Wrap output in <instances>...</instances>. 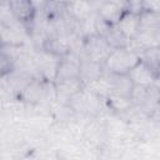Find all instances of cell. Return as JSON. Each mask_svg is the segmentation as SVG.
<instances>
[{
  "mask_svg": "<svg viewBox=\"0 0 160 160\" xmlns=\"http://www.w3.org/2000/svg\"><path fill=\"white\" fill-rule=\"evenodd\" d=\"M114 26H116L119 29V31L126 39L130 40L139 31V14L125 10V12L121 15L120 20L118 21V24Z\"/></svg>",
  "mask_w": 160,
  "mask_h": 160,
  "instance_id": "cell-7",
  "label": "cell"
},
{
  "mask_svg": "<svg viewBox=\"0 0 160 160\" xmlns=\"http://www.w3.org/2000/svg\"><path fill=\"white\" fill-rule=\"evenodd\" d=\"M6 2L8 10L19 22L26 25L35 20L36 9L32 0H6Z\"/></svg>",
  "mask_w": 160,
  "mask_h": 160,
  "instance_id": "cell-4",
  "label": "cell"
},
{
  "mask_svg": "<svg viewBox=\"0 0 160 160\" xmlns=\"http://www.w3.org/2000/svg\"><path fill=\"white\" fill-rule=\"evenodd\" d=\"M96 16L104 21L109 26H114L120 20L121 15L125 12V5L116 0H108L104 4H101L98 9Z\"/></svg>",
  "mask_w": 160,
  "mask_h": 160,
  "instance_id": "cell-5",
  "label": "cell"
},
{
  "mask_svg": "<svg viewBox=\"0 0 160 160\" xmlns=\"http://www.w3.org/2000/svg\"><path fill=\"white\" fill-rule=\"evenodd\" d=\"M140 59L145 64H148L155 72L159 74V59H160L159 46H152V48H148L142 50L140 52Z\"/></svg>",
  "mask_w": 160,
  "mask_h": 160,
  "instance_id": "cell-12",
  "label": "cell"
},
{
  "mask_svg": "<svg viewBox=\"0 0 160 160\" xmlns=\"http://www.w3.org/2000/svg\"><path fill=\"white\" fill-rule=\"evenodd\" d=\"M141 11H160V0H142Z\"/></svg>",
  "mask_w": 160,
  "mask_h": 160,
  "instance_id": "cell-15",
  "label": "cell"
},
{
  "mask_svg": "<svg viewBox=\"0 0 160 160\" xmlns=\"http://www.w3.org/2000/svg\"><path fill=\"white\" fill-rule=\"evenodd\" d=\"M124 4H125V9H126L128 11L139 14V12L141 11L142 0H124Z\"/></svg>",
  "mask_w": 160,
  "mask_h": 160,
  "instance_id": "cell-16",
  "label": "cell"
},
{
  "mask_svg": "<svg viewBox=\"0 0 160 160\" xmlns=\"http://www.w3.org/2000/svg\"><path fill=\"white\" fill-rule=\"evenodd\" d=\"M159 28H160L159 12H154V11L139 12V30H159Z\"/></svg>",
  "mask_w": 160,
  "mask_h": 160,
  "instance_id": "cell-10",
  "label": "cell"
},
{
  "mask_svg": "<svg viewBox=\"0 0 160 160\" xmlns=\"http://www.w3.org/2000/svg\"><path fill=\"white\" fill-rule=\"evenodd\" d=\"M14 68H15V62L10 58L0 52V79L6 75H10Z\"/></svg>",
  "mask_w": 160,
  "mask_h": 160,
  "instance_id": "cell-14",
  "label": "cell"
},
{
  "mask_svg": "<svg viewBox=\"0 0 160 160\" xmlns=\"http://www.w3.org/2000/svg\"><path fill=\"white\" fill-rule=\"evenodd\" d=\"M0 40L1 44H22L21 34L8 24L0 25Z\"/></svg>",
  "mask_w": 160,
  "mask_h": 160,
  "instance_id": "cell-11",
  "label": "cell"
},
{
  "mask_svg": "<svg viewBox=\"0 0 160 160\" xmlns=\"http://www.w3.org/2000/svg\"><path fill=\"white\" fill-rule=\"evenodd\" d=\"M140 61V54L130 46L111 49L102 62L110 74H128L129 70Z\"/></svg>",
  "mask_w": 160,
  "mask_h": 160,
  "instance_id": "cell-1",
  "label": "cell"
},
{
  "mask_svg": "<svg viewBox=\"0 0 160 160\" xmlns=\"http://www.w3.org/2000/svg\"><path fill=\"white\" fill-rule=\"evenodd\" d=\"M109 104L114 110L124 111V110H129L130 109L132 101H131V98H129V96H121V95L110 94L109 95Z\"/></svg>",
  "mask_w": 160,
  "mask_h": 160,
  "instance_id": "cell-13",
  "label": "cell"
},
{
  "mask_svg": "<svg viewBox=\"0 0 160 160\" xmlns=\"http://www.w3.org/2000/svg\"><path fill=\"white\" fill-rule=\"evenodd\" d=\"M80 60L79 58H70V52L60 58L56 66L55 80L80 78Z\"/></svg>",
  "mask_w": 160,
  "mask_h": 160,
  "instance_id": "cell-6",
  "label": "cell"
},
{
  "mask_svg": "<svg viewBox=\"0 0 160 160\" xmlns=\"http://www.w3.org/2000/svg\"><path fill=\"white\" fill-rule=\"evenodd\" d=\"M82 49L86 55L85 59L102 64L112 48L108 44V41L102 36L94 34V35H89L86 38V40L84 41Z\"/></svg>",
  "mask_w": 160,
  "mask_h": 160,
  "instance_id": "cell-2",
  "label": "cell"
},
{
  "mask_svg": "<svg viewBox=\"0 0 160 160\" xmlns=\"http://www.w3.org/2000/svg\"><path fill=\"white\" fill-rule=\"evenodd\" d=\"M84 81L81 78H74V79H62V80H55V89L56 92L64 98L71 99L80 94L82 90Z\"/></svg>",
  "mask_w": 160,
  "mask_h": 160,
  "instance_id": "cell-9",
  "label": "cell"
},
{
  "mask_svg": "<svg viewBox=\"0 0 160 160\" xmlns=\"http://www.w3.org/2000/svg\"><path fill=\"white\" fill-rule=\"evenodd\" d=\"M0 49H1V40H0Z\"/></svg>",
  "mask_w": 160,
  "mask_h": 160,
  "instance_id": "cell-18",
  "label": "cell"
},
{
  "mask_svg": "<svg viewBox=\"0 0 160 160\" xmlns=\"http://www.w3.org/2000/svg\"><path fill=\"white\" fill-rule=\"evenodd\" d=\"M109 88H110V94L130 98L134 89V84L131 82V80L126 74H110Z\"/></svg>",
  "mask_w": 160,
  "mask_h": 160,
  "instance_id": "cell-8",
  "label": "cell"
},
{
  "mask_svg": "<svg viewBox=\"0 0 160 160\" xmlns=\"http://www.w3.org/2000/svg\"><path fill=\"white\" fill-rule=\"evenodd\" d=\"M134 86H140V88H151L155 86V82L159 79V74L155 72L148 64H145L141 59L140 61L134 65L129 72L126 74Z\"/></svg>",
  "mask_w": 160,
  "mask_h": 160,
  "instance_id": "cell-3",
  "label": "cell"
},
{
  "mask_svg": "<svg viewBox=\"0 0 160 160\" xmlns=\"http://www.w3.org/2000/svg\"><path fill=\"white\" fill-rule=\"evenodd\" d=\"M88 1L92 5V8H94V6H96V9H98L101 4H104V2H105V1H108V0H88Z\"/></svg>",
  "mask_w": 160,
  "mask_h": 160,
  "instance_id": "cell-17",
  "label": "cell"
}]
</instances>
